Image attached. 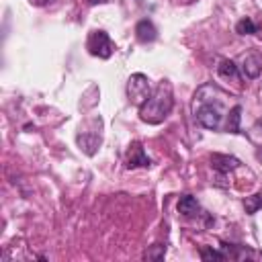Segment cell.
<instances>
[{"label":"cell","instance_id":"6da1fadb","mask_svg":"<svg viewBox=\"0 0 262 262\" xmlns=\"http://www.w3.org/2000/svg\"><path fill=\"white\" fill-rule=\"evenodd\" d=\"M174 106V92L168 80H162L149 94V98L139 106V119L149 125L162 123Z\"/></svg>","mask_w":262,"mask_h":262},{"label":"cell","instance_id":"7a4b0ae2","mask_svg":"<svg viewBox=\"0 0 262 262\" xmlns=\"http://www.w3.org/2000/svg\"><path fill=\"white\" fill-rule=\"evenodd\" d=\"M194 100L201 102L199 108H194V119L201 127L205 129H211V131H217L221 127V121H223V108H221V100L213 102L209 100L207 96H203L201 92L194 94Z\"/></svg>","mask_w":262,"mask_h":262},{"label":"cell","instance_id":"3957f363","mask_svg":"<svg viewBox=\"0 0 262 262\" xmlns=\"http://www.w3.org/2000/svg\"><path fill=\"white\" fill-rule=\"evenodd\" d=\"M151 94V86H149V80L145 74H131L129 80H127V98L131 104L135 106H141Z\"/></svg>","mask_w":262,"mask_h":262},{"label":"cell","instance_id":"277c9868","mask_svg":"<svg viewBox=\"0 0 262 262\" xmlns=\"http://www.w3.org/2000/svg\"><path fill=\"white\" fill-rule=\"evenodd\" d=\"M86 47L94 57H100V59H108L115 51V43L111 41L108 33H104V31H92Z\"/></svg>","mask_w":262,"mask_h":262},{"label":"cell","instance_id":"5b68a950","mask_svg":"<svg viewBox=\"0 0 262 262\" xmlns=\"http://www.w3.org/2000/svg\"><path fill=\"white\" fill-rule=\"evenodd\" d=\"M151 166V160L145 156L143 147L139 141H133L127 149V156H125V168L127 170H133V168H149Z\"/></svg>","mask_w":262,"mask_h":262},{"label":"cell","instance_id":"8992f818","mask_svg":"<svg viewBox=\"0 0 262 262\" xmlns=\"http://www.w3.org/2000/svg\"><path fill=\"white\" fill-rule=\"evenodd\" d=\"M239 72L244 78L248 80H254L262 74V57L258 53H246L242 55V61H239Z\"/></svg>","mask_w":262,"mask_h":262},{"label":"cell","instance_id":"52a82bcc","mask_svg":"<svg viewBox=\"0 0 262 262\" xmlns=\"http://www.w3.org/2000/svg\"><path fill=\"white\" fill-rule=\"evenodd\" d=\"M211 166L221 174H229L235 168H239V160L233 158V156H227V154H213L211 156Z\"/></svg>","mask_w":262,"mask_h":262},{"label":"cell","instance_id":"ba28073f","mask_svg":"<svg viewBox=\"0 0 262 262\" xmlns=\"http://www.w3.org/2000/svg\"><path fill=\"white\" fill-rule=\"evenodd\" d=\"M135 37L139 43H154L158 39V31L149 18H143L135 25Z\"/></svg>","mask_w":262,"mask_h":262},{"label":"cell","instance_id":"9c48e42d","mask_svg":"<svg viewBox=\"0 0 262 262\" xmlns=\"http://www.w3.org/2000/svg\"><path fill=\"white\" fill-rule=\"evenodd\" d=\"M178 213L184 217H194L201 213V205L192 194H182L178 199Z\"/></svg>","mask_w":262,"mask_h":262},{"label":"cell","instance_id":"30bf717a","mask_svg":"<svg viewBox=\"0 0 262 262\" xmlns=\"http://www.w3.org/2000/svg\"><path fill=\"white\" fill-rule=\"evenodd\" d=\"M217 72L221 78H229V80H237L239 78V66L231 59H221L217 66Z\"/></svg>","mask_w":262,"mask_h":262},{"label":"cell","instance_id":"8fae6325","mask_svg":"<svg viewBox=\"0 0 262 262\" xmlns=\"http://www.w3.org/2000/svg\"><path fill=\"white\" fill-rule=\"evenodd\" d=\"M239 119H242V106L235 104V106L229 111V115H227V125H225V129H227L229 133H239Z\"/></svg>","mask_w":262,"mask_h":262},{"label":"cell","instance_id":"7c38bea8","mask_svg":"<svg viewBox=\"0 0 262 262\" xmlns=\"http://www.w3.org/2000/svg\"><path fill=\"white\" fill-rule=\"evenodd\" d=\"M244 209H246L248 215L258 213V211L262 209V192H256V194H252V196H246V199H244Z\"/></svg>","mask_w":262,"mask_h":262},{"label":"cell","instance_id":"4fadbf2b","mask_svg":"<svg viewBox=\"0 0 262 262\" xmlns=\"http://www.w3.org/2000/svg\"><path fill=\"white\" fill-rule=\"evenodd\" d=\"M164 256H166V244H154L143 254V258L149 260V262H160V260H164Z\"/></svg>","mask_w":262,"mask_h":262},{"label":"cell","instance_id":"5bb4252c","mask_svg":"<svg viewBox=\"0 0 262 262\" xmlns=\"http://www.w3.org/2000/svg\"><path fill=\"white\" fill-rule=\"evenodd\" d=\"M235 33H239V35H254V33H258V27H256V23L252 20V18H242V20H237V25H235Z\"/></svg>","mask_w":262,"mask_h":262},{"label":"cell","instance_id":"9a60e30c","mask_svg":"<svg viewBox=\"0 0 262 262\" xmlns=\"http://www.w3.org/2000/svg\"><path fill=\"white\" fill-rule=\"evenodd\" d=\"M201 258L203 260H225V252L223 250H213V248H201Z\"/></svg>","mask_w":262,"mask_h":262},{"label":"cell","instance_id":"2e32d148","mask_svg":"<svg viewBox=\"0 0 262 262\" xmlns=\"http://www.w3.org/2000/svg\"><path fill=\"white\" fill-rule=\"evenodd\" d=\"M29 2H31L33 6H45V4L49 2V0H29Z\"/></svg>","mask_w":262,"mask_h":262},{"label":"cell","instance_id":"e0dca14e","mask_svg":"<svg viewBox=\"0 0 262 262\" xmlns=\"http://www.w3.org/2000/svg\"><path fill=\"white\" fill-rule=\"evenodd\" d=\"M104 2H108V0H88V4H92V6L94 4H104Z\"/></svg>","mask_w":262,"mask_h":262}]
</instances>
